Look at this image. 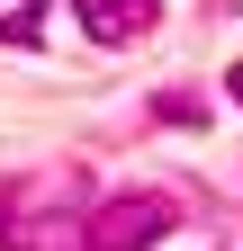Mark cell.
<instances>
[{
    "mask_svg": "<svg viewBox=\"0 0 243 251\" xmlns=\"http://www.w3.org/2000/svg\"><path fill=\"white\" fill-rule=\"evenodd\" d=\"M234 99H243V63H234Z\"/></svg>",
    "mask_w": 243,
    "mask_h": 251,
    "instance_id": "cell-3",
    "label": "cell"
},
{
    "mask_svg": "<svg viewBox=\"0 0 243 251\" xmlns=\"http://www.w3.org/2000/svg\"><path fill=\"white\" fill-rule=\"evenodd\" d=\"M162 233H171V198L126 188V198H108V206L81 225V251H153Z\"/></svg>",
    "mask_w": 243,
    "mask_h": 251,
    "instance_id": "cell-1",
    "label": "cell"
},
{
    "mask_svg": "<svg viewBox=\"0 0 243 251\" xmlns=\"http://www.w3.org/2000/svg\"><path fill=\"white\" fill-rule=\"evenodd\" d=\"M72 18H81L90 45H135L144 27L162 18V0H72Z\"/></svg>",
    "mask_w": 243,
    "mask_h": 251,
    "instance_id": "cell-2",
    "label": "cell"
}]
</instances>
